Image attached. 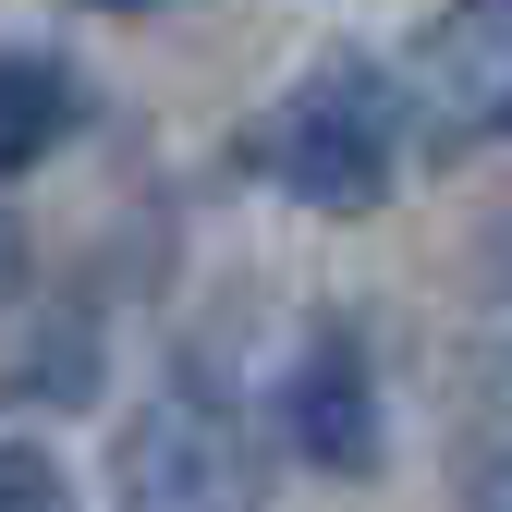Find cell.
<instances>
[{
    "instance_id": "obj_1",
    "label": "cell",
    "mask_w": 512,
    "mask_h": 512,
    "mask_svg": "<svg viewBox=\"0 0 512 512\" xmlns=\"http://www.w3.org/2000/svg\"><path fill=\"white\" fill-rule=\"evenodd\" d=\"M256 171L305 220H366L403 183V74L378 49H317L281 86V110L256 122Z\"/></svg>"
},
{
    "instance_id": "obj_2",
    "label": "cell",
    "mask_w": 512,
    "mask_h": 512,
    "mask_svg": "<svg viewBox=\"0 0 512 512\" xmlns=\"http://www.w3.org/2000/svg\"><path fill=\"white\" fill-rule=\"evenodd\" d=\"M122 512H269V476H256V439L220 391H159L135 403V427H122Z\"/></svg>"
},
{
    "instance_id": "obj_3",
    "label": "cell",
    "mask_w": 512,
    "mask_h": 512,
    "mask_svg": "<svg viewBox=\"0 0 512 512\" xmlns=\"http://www.w3.org/2000/svg\"><path fill=\"white\" fill-rule=\"evenodd\" d=\"M269 427H281V452H293L305 476H330V488H366V476H378L391 415H378V366H366V342L342 330V317H317V330L281 354Z\"/></svg>"
},
{
    "instance_id": "obj_4",
    "label": "cell",
    "mask_w": 512,
    "mask_h": 512,
    "mask_svg": "<svg viewBox=\"0 0 512 512\" xmlns=\"http://www.w3.org/2000/svg\"><path fill=\"white\" fill-rule=\"evenodd\" d=\"M415 74L452 98V122L512 135V0H439V25L415 49Z\"/></svg>"
},
{
    "instance_id": "obj_5",
    "label": "cell",
    "mask_w": 512,
    "mask_h": 512,
    "mask_svg": "<svg viewBox=\"0 0 512 512\" xmlns=\"http://www.w3.org/2000/svg\"><path fill=\"white\" fill-rule=\"evenodd\" d=\"M86 135V74L61 49H0V183Z\"/></svg>"
},
{
    "instance_id": "obj_6",
    "label": "cell",
    "mask_w": 512,
    "mask_h": 512,
    "mask_svg": "<svg viewBox=\"0 0 512 512\" xmlns=\"http://www.w3.org/2000/svg\"><path fill=\"white\" fill-rule=\"evenodd\" d=\"M452 512H512V403L464 415V439H452Z\"/></svg>"
},
{
    "instance_id": "obj_7",
    "label": "cell",
    "mask_w": 512,
    "mask_h": 512,
    "mask_svg": "<svg viewBox=\"0 0 512 512\" xmlns=\"http://www.w3.org/2000/svg\"><path fill=\"white\" fill-rule=\"evenodd\" d=\"M0 512H74V476L37 439H0Z\"/></svg>"
},
{
    "instance_id": "obj_8",
    "label": "cell",
    "mask_w": 512,
    "mask_h": 512,
    "mask_svg": "<svg viewBox=\"0 0 512 512\" xmlns=\"http://www.w3.org/2000/svg\"><path fill=\"white\" fill-rule=\"evenodd\" d=\"M476 281H488V305L512 317V196H500V208L476 220Z\"/></svg>"
},
{
    "instance_id": "obj_9",
    "label": "cell",
    "mask_w": 512,
    "mask_h": 512,
    "mask_svg": "<svg viewBox=\"0 0 512 512\" xmlns=\"http://www.w3.org/2000/svg\"><path fill=\"white\" fill-rule=\"evenodd\" d=\"M13 293H25V220L0 208V305H13Z\"/></svg>"
},
{
    "instance_id": "obj_10",
    "label": "cell",
    "mask_w": 512,
    "mask_h": 512,
    "mask_svg": "<svg viewBox=\"0 0 512 512\" xmlns=\"http://www.w3.org/2000/svg\"><path fill=\"white\" fill-rule=\"evenodd\" d=\"M86 13H159V0H86Z\"/></svg>"
}]
</instances>
